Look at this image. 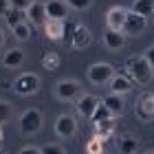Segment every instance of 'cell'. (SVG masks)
<instances>
[{
  "label": "cell",
  "mask_w": 154,
  "mask_h": 154,
  "mask_svg": "<svg viewBox=\"0 0 154 154\" xmlns=\"http://www.w3.org/2000/svg\"><path fill=\"white\" fill-rule=\"evenodd\" d=\"M125 71H128V77L132 79V84H141V86H148L154 77V71H152L150 62L145 60V55H132V57H128Z\"/></svg>",
  "instance_id": "6da1fadb"
},
{
  "label": "cell",
  "mask_w": 154,
  "mask_h": 154,
  "mask_svg": "<svg viewBox=\"0 0 154 154\" xmlns=\"http://www.w3.org/2000/svg\"><path fill=\"white\" fill-rule=\"evenodd\" d=\"M82 84L77 79H71V77H66V79H60L55 84V97H57L60 101L64 103H71V101H77L82 97Z\"/></svg>",
  "instance_id": "7a4b0ae2"
},
{
  "label": "cell",
  "mask_w": 154,
  "mask_h": 154,
  "mask_svg": "<svg viewBox=\"0 0 154 154\" xmlns=\"http://www.w3.org/2000/svg\"><path fill=\"white\" fill-rule=\"evenodd\" d=\"M18 123H20V132H22L24 137H33V134H38L42 130L44 119H42V112L38 108H29V110H24V112L20 115Z\"/></svg>",
  "instance_id": "3957f363"
},
{
  "label": "cell",
  "mask_w": 154,
  "mask_h": 154,
  "mask_svg": "<svg viewBox=\"0 0 154 154\" xmlns=\"http://www.w3.org/2000/svg\"><path fill=\"white\" fill-rule=\"evenodd\" d=\"M40 90V77L35 73H22L13 79V93L20 97H31Z\"/></svg>",
  "instance_id": "277c9868"
},
{
  "label": "cell",
  "mask_w": 154,
  "mask_h": 154,
  "mask_svg": "<svg viewBox=\"0 0 154 154\" xmlns=\"http://www.w3.org/2000/svg\"><path fill=\"white\" fill-rule=\"evenodd\" d=\"M112 75H115V68H112V64H108V62L90 64L88 71H86V77H88V82L93 84V86H103V84H108L112 79Z\"/></svg>",
  "instance_id": "5b68a950"
},
{
  "label": "cell",
  "mask_w": 154,
  "mask_h": 154,
  "mask_svg": "<svg viewBox=\"0 0 154 154\" xmlns=\"http://www.w3.org/2000/svg\"><path fill=\"white\" fill-rule=\"evenodd\" d=\"M148 29V18L141 16V13L128 9V16H125V24H123V35L125 38H137Z\"/></svg>",
  "instance_id": "8992f818"
},
{
  "label": "cell",
  "mask_w": 154,
  "mask_h": 154,
  "mask_svg": "<svg viewBox=\"0 0 154 154\" xmlns=\"http://www.w3.org/2000/svg\"><path fill=\"white\" fill-rule=\"evenodd\" d=\"M55 134L60 139H64V141L73 139L77 134V119L73 115H60L55 119Z\"/></svg>",
  "instance_id": "52a82bcc"
},
{
  "label": "cell",
  "mask_w": 154,
  "mask_h": 154,
  "mask_svg": "<svg viewBox=\"0 0 154 154\" xmlns=\"http://www.w3.org/2000/svg\"><path fill=\"white\" fill-rule=\"evenodd\" d=\"M99 97H95V95H82L79 99L75 101V108H77V112H79L84 119H93L95 115V110L97 106H99Z\"/></svg>",
  "instance_id": "ba28073f"
},
{
  "label": "cell",
  "mask_w": 154,
  "mask_h": 154,
  "mask_svg": "<svg viewBox=\"0 0 154 154\" xmlns=\"http://www.w3.org/2000/svg\"><path fill=\"white\" fill-rule=\"evenodd\" d=\"M137 117L143 121H152L154 119V95L152 93H143L137 101Z\"/></svg>",
  "instance_id": "9c48e42d"
},
{
  "label": "cell",
  "mask_w": 154,
  "mask_h": 154,
  "mask_svg": "<svg viewBox=\"0 0 154 154\" xmlns=\"http://www.w3.org/2000/svg\"><path fill=\"white\" fill-rule=\"evenodd\" d=\"M125 16H128V9H123V7H110L108 13H106V24H108V29L123 31Z\"/></svg>",
  "instance_id": "30bf717a"
},
{
  "label": "cell",
  "mask_w": 154,
  "mask_h": 154,
  "mask_svg": "<svg viewBox=\"0 0 154 154\" xmlns=\"http://www.w3.org/2000/svg\"><path fill=\"white\" fill-rule=\"evenodd\" d=\"M24 18L31 20V26H44V22H46V5L33 0L31 7L24 11Z\"/></svg>",
  "instance_id": "8fae6325"
},
{
  "label": "cell",
  "mask_w": 154,
  "mask_h": 154,
  "mask_svg": "<svg viewBox=\"0 0 154 154\" xmlns=\"http://www.w3.org/2000/svg\"><path fill=\"white\" fill-rule=\"evenodd\" d=\"M103 46L108 51H121L125 46V35L123 31H115V29H106L103 31Z\"/></svg>",
  "instance_id": "7c38bea8"
},
{
  "label": "cell",
  "mask_w": 154,
  "mask_h": 154,
  "mask_svg": "<svg viewBox=\"0 0 154 154\" xmlns=\"http://www.w3.org/2000/svg\"><path fill=\"white\" fill-rule=\"evenodd\" d=\"M46 5V18H55V20H68V2L64 0H48Z\"/></svg>",
  "instance_id": "4fadbf2b"
},
{
  "label": "cell",
  "mask_w": 154,
  "mask_h": 154,
  "mask_svg": "<svg viewBox=\"0 0 154 154\" xmlns=\"http://www.w3.org/2000/svg\"><path fill=\"white\" fill-rule=\"evenodd\" d=\"M108 88L110 93H117V95H128L132 90V79L128 75H121V73H115L112 79L108 82Z\"/></svg>",
  "instance_id": "5bb4252c"
},
{
  "label": "cell",
  "mask_w": 154,
  "mask_h": 154,
  "mask_svg": "<svg viewBox=\"0 0 154 154\" xmlns=\"http://www.w3.org/2000/svg\"><path fill=\"white\" fill-rule=\"evenodd\" d=\"M90 42H93V33H90L88 26H77L75 33H73V38H71V44L73 48H77V51H84V48H88L90 46Z\"/></svg>",
  "instance_id": "9a60e30c"
},
{
  "label": "cell",
  "mask_w": 154,
  "mask_h": 154,
  "mask_svg": "<svg viewBox=\"0 0 154 154\" xmlns=\"http://www.w3.org/2000/svg\"><path fill=\"white\" fill-rule=\"evenodd\" d=\"M64 20H55V18H46V22H44V33H46V38L48 40H53V42H57L64 38Z\"/></svg>",
  "instance_id": "2e32d148"
},
{
  "label": "cell",
  "mask_w": 154,
  "mask_h": 154,
  "mask_svg": "<svg viewBox=\"0 0 154 154\" xmlns=\"http://www.w3.org/2000/svg\"><path fill=\"white\" fill-rule=\"evenodd\" d=\"M24 62V51L22 48H9V51L2 53V66L5 68H20Z\"/></svg>",
  "instance_id": "e0dca14e"
},
{
  "label": "cell",
  "mask_w": 154,
  "mask_h": 154,
  "mask_svg": "<svg viewBox=\"0 0 154 154\" xmlns=\"http://www.w3.org/2000/svg\"><path fill=\"white\" fill-rule=\"evenodd\" d=\"M115 130H117L115 117L103 119V121H97V123H95V134L99 137V139H103V141H108V139L115 134Z\"/></svg>",
  "instance_id": "ac0fdd59"
},
{
  "label": "cell",
  "mask_w": 154,
  "mask_h": 154,
  "mask_svg": "<svg viewBox=\"0 0 154 154\" xmlns=\"http://www.w3.org/2000/svg\"><path fill=\"white\" fill-rule=\"evenodd\" d=\"M101 103H103V106H106V108H108L115 117H117V115H121V112H123V108H125L123 95H117V93H110L108 97H103Z\"/></svg>",
  "instance_id": "d6986e66"
},
{
  "label": "cell",
  "mask_w": 154,
  "mask_h": 154,
  "mask_svg": "<svg viewBox=\"0 0 154 154\" xmlns=\"http://www.w3.org/2000/svg\"><path fill=\"white\" fill-rule=\"evenodd\" d=\"M40 64H42L44 71H57V68H60V55L55 51H46V53H42Z\"/></svg>",
  "instance_id": "ffe728a7"
},
{
  "label": "cell",
  "mask_w": 154,
  "mask_h": 154,
  "mask_svg": "<svg viewBox=\"0 0 154 154\" xmlns=\"http://www.w3.org/2000/svg\"><path fill=\"white\" fill-rule=\"evenodd\" d=\"M13 38H16L18 42H26V40H31V35H33V26L29 24V22H20L18 26H13Z\"/></svg>",
  "instance_id": "44dd1931"
},
{
  "label": "cell",
  "mask_w": 154,
  "mask_h": 154,
  "mask_svg": "<svg viewBox=\"0 0 154 154\" xmlns=\"http://www.w3.org/2000/svg\"><path fill=\"white\" fill-rule=\"evenodd\" d=\"M117 145H119L121 154H137V150H139V141L134 137H121Z\"/></svg>",
  "instance_id": "7402d4cb"
},
{
  "label": "cell",
  "mask_w": 154,
  "mask_h": 154,
  "mask_svg": "<svg viewBox=\"0 0 154 154\" xmlns=\"http://www.w3.org/2000/svg\"><path fill=\"white\" fill-rule=\"evenodd\" d=\"M132 11L141 13L145 18L154 16V0H134V2H132Z\"/></svg>",
  "instance_id": "603a6c76"
},
{
  "label": "cell",
  "mask_w": 154,
  "mask_h": 154,
  "mask_svg": "<svg viewBox=\"0 0 154 154\" xmlns=\"http://www.w3.org/2000/svg\"><path fill=\"white\" fill-rule=\"evenodd\" d=\"M24 11H18V9H9L7 11V16H5V20H7V24H9V29H13V26H18L20 22H24Z\"/></svg>",
  "instance_id": "cb8c5ba5"
},
{
  "label": "cell",
  "mask_w": 154,
  "mask_h": 154,
  "mask_svg": "<svg viewBox=\"0 0 154 154\" xmlns=\"http://www.w3.org/2000/svg\"><path fill=\"white\" fill-rule=\"evenodd\" d=\"M103 143H106V141L95 134V137L86 143V154H99V152H103Z\"/></svg>",
  "instance_id": "d4e9b609"
},
{
  "label": "cell",
  "mask_w": 154,
  "mask_h": 154,
  "mask_svg": "<svg viewBox=\"0 0 154 154\" xmlns=\"http://www.w3.org/2000/svg\"><path fill=\"white\" fill-rule=\"evenodd\" d=\"M13 115V106L9 101H5V99H0V125H2L5 121H9Z\"/></svg>",
  "instance_id": "484cf974"
},
{
  "label": "cell",
  "mask_w": 154,
  "mask_h": 154,
  "mask_svg": "<svg viewBox=\"0 0 154 154\" xmlns=\"http://www.w3.org/2000/svg\"><path fill=\"white\" fill-rule=\"evenodd\" d=\"M110 117H115L112 112H110V110L103 106V103H99V106H97V110H95V115H93V119H90V121L93 123H97V121H103V119H110Z\"/></svg>",
  "instance_id": "4316f807"
},
{
  "label": "cell",
  "mask_w": 154,
  "mask_h": 154,
  "mask_svg": "<svg viewBox=\"0 0 154 154\" xmlns=\"http://www.w3.org/2000/svg\"><path fill=\"white\" fill-rule=\"evenodd\" d=\"M42 154H66V150L62 148L60 143H46V145H42Z\"/></svg>",
  "instance_id": "83f0119b"
},
{
  "label": "cell",
  "mask_w": 154,
  "mask_h": 154,
  "mask_svg": "<svg viewBox=\"0 0 154 154\" xmlns=\"http://www.w3.org/2000/svg\"><path fill=\"white\" fill-rule=\"evenodd\" d=\"M66 2H68V7H71V9L84 11V9H88V7L93 5V0H66Z\"/></svg>",
  "instance_id": "f1b7e54d"
},
{
  "label": "cell",
  "mask_w": 154,
  "mask_h": 154,
  "mask_svg": "<svg viewBox=\"0 0 154 154\" xmlns=\"http://www.w3.org/2000/svg\"><path fill=\"white\" fill-rule=\"evenodd\" d=\"M11 2V9H18V11H26L31 7L33 0H9Z\"/></svg>",
  "instance_id": "f546056e"
},
{
  "label": "cell",
  "mask_w": 154,
  "mask_h": 154,
  "mask_svg": "<svg viewBox=\"0 0 154 154\" xmlns=\"http://www.w3.org/2000/svg\"><path fill=\"white\" fill-rule=\"evenodd\" d=\"M18 154H42V150L35 148V145H24V148H20Z\"/></svg>",
  "instance_id": "4dcf8cb0"
},
{
  "label": "cell",
  "mask_w": 154,
  "mask_h": 154,
  "mask_svg": "<svg viewBox=\"0 0 154 154\" xmlns=\"http://www.w3.org/2000/svg\"><path fill=\"white\" fill-rule=\"evenodd\" d=\"M75 29H77V26H75L73 22H68V20H66V24H64V35L71 40V38H73V33H75Z\"/></svg>",
  "instance_id": "1f68e13d"
},
{
  "label": "cell",
  "mask_w": 154,
  "mask_h": 154,
  "mask_svg": "<svg viewBox=\"0 0 154 154\" xmlns=\"http://www.w3.org/2000/svg\"><path fill=\"white\" fill-rule=\"evenodd\" d=\"M9 9H11V2H9V0H0V16L5 18Z\"/></svg>",
  "instance_id": "d6a6232c"
},
{
  "label": "cell",
  "mask_w": 154,
  "mask_h": 154,
  "mask_svg": "<svg viewBox=\"0 0 154 154\" xmlns=\"http://www.w3.org/2000/svg\"><path fill=\"white\" fill-rule=\"evenodd\" d=\"M143 55H145V60L150 62V66H152V71H154V46H150V48H148V51H145Z\"/></svg>",
  "instance_id": "836d02e7"
},
{
  "label": "cell",
  "mask_w": 154,
  "mask_h": 154,
  "mask_svg": "<svg viewBox=\"0 0 154 154\" xmlns=\"http://www.w3.org/2000/svg\"><path fill=\"white\" fill-rule=\"evenodd\" d=\"M5 40H7V35H5V31H2V29H0V48H2V46H5Z\"/></svg>",
  "instance_id": "e575fe53"
},
{
  "label": "cell",
  "mask_w": 154,
  "mask_h": 154,
  "mask_svg": "<svg viewBox=\"0 0 154 154\" xmlns=\"http://www.w3.org/2000/svg\"><path fill=\"white\" fill-rule=\"evenodd\" d=\"M2 139H5V134H2V125H0V143H2Z\"/></svg>",
  "instance_id": "d590c367"
},
{
  "label": "cell",
  "mask_w": 154,
  "mask_h": 154,
  "mask_svg": "<svg viewBox=\"0 0 154 154\" xmlns=\"http://www.w3.org/2000/svg\"><path fill=\"white\" fill-rule=\"evenodd\" d=\"M0 154H5V150H2V148H0Z\"/></svg>",
  "instance_id": "8d00e7d4"
},
{
  "label": "cell",
  "mask_w": 154,
  "mask_h": 154,
  "mask_svg": "<svg viewBox=\"0 0 154 154\" xmlns=\"http://www.w3.org/2000/svg\"><path fill=\"white\" fill-rule=\"evenodd\" d=\"M99 154H108V152H106V150H103V152H99Z\"/></svg>",
  "instance_id": "74e56055"
},
{
  "label": "cell",
  "mask_w": 154,
  "mask_h": 154,
  "mask_svg": "<svg viewBox=\"0 0 154 154\" xmlns=\"http://www.w3.org/2000/svg\"><path fill=\"white\" fill-rule=\"evenodd\" d=\"M145 154H154V152H145Z\"/></svg>",
  "instance_id": "f35d334b"
}]
</instances>
